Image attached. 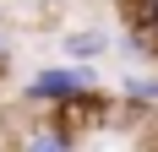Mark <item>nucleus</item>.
I'll list each match as a JSON object with an SVG mask.
<instances>
[{
	"label": "nucleus",
	"mask_w": 158,
	"mask_h": 152,
	"mask_svg": "<svg viewBox=\"0 0 158 152\" xmlns=\"http://www.w3.org/2000/svg\"><path fill=\"white\" fill-rule=\"evenodd\" d=\"M93 87H98V71H93V65H38V71L22 82V103L60 114L65 103H77L82 92H93Z\"/></svg>",
	"instance_id": "nucleus-1"
},
{
	"label": "nucleus",
	"mask_w": 158,
	"mask_h": 152,
	"mask_svg": "<svg viewBox=\"0 0 158 152\" xmlns=\"http://www.w3.org/2000/svg\"><path fill=\"white\" fill-rule=\"evenodd\" d=\"M11 152H82V136L60 120V114H44V120H27L16 130Z\"/></svg>",
	"instance_id": "nucleus-2"
},
{
	"label": "nucleus",
	"mask_w": 158,
	"mask_h": 152,
	"mask_svg": "<svg viewBox=\"0 0 158 152\" xmlns=\"http://www.w3.org/2000/svg\"><path fill=\"white\" fill-rule=\"evenodd\" d=\"M114 114H120V98L114 92H104V87H93V92H82L77 103H65L60 109V120L71 125V130H93V125H114Z\"/></svg>",
	"instance_id": "nucleus-3"
},
{
	"label": "nucleus",
	"mask_w": 158,
	"mask_h": 152,
	"mask_svg": "<svg viewBox=\"0 0 158 152\" xmlns=\"http://www.w3.org/2000/svg\"><path fill=\"white\" fill-rule=\"evenodd\" d=\"M60 49H65V65H98L114 49V38L104 27H71V33H60Z\"/></svg>",
	"instance_id": "nucleus-4"
},
{
	"label": "nucleus",
	"mask_w": 158,
	"mask_h": 152,
	"mask_svg": "<svg viewBox=\"0 0 158 152\" xmlns=\"http://www.w3.org/2000/svg\"><path fill=\"white\" fill-rule=\"evenodd\" d=\"M114 98L131 103V109H158V71H126Z\"/></svg>",
	"instance_id": "nucleus-5"
},
{
	"label": "nucleus",
	"mask_w": 158,
	"mask_h": 152,
	"mask_svg": "<svg viewBox=\"0 0 158 152\" xmlns=\"http://www.w3.org/2000/svg\"><path fill=\"white\" fill-rule=\"evenodd\" d=\"M114 11L126 22V33H142L158 44V0H114Z\"/></svg>",
	"instance_id": "nucleus-6"
},
{
	"label": "nucleus",
	"mask_w": 158,
	"mask_h": 152,
	"mask_svg": "<svg viewBox=\"0 0 158 152\" xmlns=\"http://www.w3.org/2000/svg\"><path fill=\"white\" fill-rule=\"evenodd\" d=\"M6 65H11V38H0V76H6Z\"/></svg>",
	"instance_id": "nucleus-7"
},
{
	"label": "nucleus",
	"mask_w": 158,
	"mask_h": 152,
	"mask_svg": "<svg viewBox=\"0 0 158 152\" xmlns=\"http://www.w3.org/2000/svg\"><path fill=\"white\" fill-rule=\"evenodd\" d=\"M27 6H55V0H27Z\"/></svg>",
	"instance_id": "nucleus-8"
},
{
	"label": "nucleus",
	"mask_w": 158,
	"mask_h": 152,
	"mask_svg": "<svg viewBox=\"0 0 158 152\" xmlns=\"http://www.w3.org/2000/svg\"><path fill=\"white\" fill-rule=\"evenodd\" d=\"M0 152H11V147H0Z\"/></svg>",
	"instance_id": "nucleus-9"
}]
</instances>
